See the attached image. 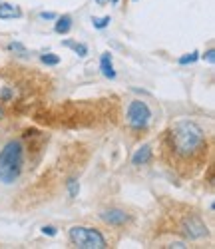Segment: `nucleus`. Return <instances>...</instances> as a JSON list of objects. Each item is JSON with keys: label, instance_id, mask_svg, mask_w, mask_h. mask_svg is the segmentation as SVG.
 I'll return each instance as SVG.
<instances>
[{"label": "nucleus", "instance_id": "f3484780", "mask_svg": "<svg viewBox=\"0 0 215 249\" xmlns=\"http://www.w3.org/2000/svg\"><path fill=\"white\" fill-rule=\"evenodd\" d=\"M42 233H44V235H50V237H54V235L58 233V230H56L54 225H44V227H42Z\"/></svg>", "mask_w": 215, "mask_h": 249}, {"label": "nucleus", "instance_id": "9b49d317", "mask_svg": "<svg viewBox=\"0 0 215 249\" xmlns=\"http://www.w3.org/2000/svg\"><path fill=\"white\" fill-rule=\"evenodd\" d=\"M64 46H66V48H72L80 58H84L86 54H88V46L82 44V42H74V40H64Z\"/></svg>", "mask_w": 215, "mask_h": 249}, {"label": "nucleus", "instance_id": "4be33fe9", "mask_svg": "<svg viewBox=\"0 0 215 249\" xmlns=\"http://www.w3.org/2000/svg\"><path fill=\"white\" fill-rule=\"evenodd\" d=\"M0 118H2V110H0Z\"/></svg>", "mask_w": 215, "mask_h": 249}, {"label": "nucleus", "instance_id": "5701e85b", "mask_svg": "<svg viewBox=\"0 0 215 249\" xmlns=\"http://www.w3.org/2000/svg\"><path fill=\"white\" fill-rule=\"evenodd\" d=\"M134 2H138V0H134Z\"/></svg>", "mask_w": 215, "mask_h": 249}, {"label": "nucleus", "instance_id": "f8f14e48", "mask_svg": "<svg viewBox=\"0 0 215 249\" xmlns=\"http://www.w3.org/2000/svg\"><path fill=\"white\" fill-rule=\"evenodd\" d=\"M40 62H42V64H46V66H58L60 64V56L48 52V54H42L40 56Z\"/></svg>", "mask_w": 215, "mask_h": 249}, {"label": "nucleus", "instance_id": "39448f33", "mask_svg": "<svg viewBox=\"0 0 215 249\" xmlns=\"http://www.w3.org/2000/svg\"><path fill=\"white\" fill-rule=\"evenodd\" d=\"M179 233L183 235V237H187V239H203V237H207V225L201 221V217L197 215V213H185L183 217H181V221H179Z\"/></svg>", "mask_w": 215, "mask_h": 249}, {"label": "nucleus", "instance_id": "dca6fc26", "mask_svg": "<svg viewBox=\"0 0 215 249\" xmlns=\"http://www.w3.org/2000/svg\"><path fill=\"white\" fill-rule=\"evenodd\" d=\"M78 192H80V183L76 179H70L68 181V194H70V197H76Z\"/></svg>", "mask_w": 215, "mask_h": 249}, {"label": "nucleus", "instance_id": "9d476101", "mask_svg": "<svg viewBox=\"0 0 215 249\" xmlns=\"http://www.w3.org/2000/svg\"><path fill=\"white\" fill-rule=\"evenodd\" d=\"M54 30H56V34H68V32L72 30V16H70V14L56 16Z\"/></svg>", "mask_w": 215, "mask_h": 249}, {"label": "nucleus", "instance_id": "423d86ee", "mask_svg": "<svg viewBox=\"0 0 215 249\" xmlns=\"http://www.w3.org/2000/svg\"><path fill=\"white\" fill-rule=\"evenodd\" d=\"M102 221L112 225V227H124L130 223V213H125L124 210H118V207H110V210H104L100 213Z\"/></svg>", "mask_w": 215, "mask_h": 249}, {"label": "nucleus", "instance_id": "7ed1b4c3", "mask_svg": "<svg viewBox=\"0 0 215 249\" xmlns=\"http://www.w3.org/2000/svg\"><path fill=\"white\" fill-rule=\"evenodd\" d=\"M68 237H70L72 245H76L80 249H106L108 247L106 237L98 230H94V227L74 225V227H70Z\"/></svg>", "mask_w": 215, "mask_h": 249}, {"label": "nucleus", "instance_id": "6e6552de", "mask_svg": "<svg viewBox=\"0 0 215 249\" xmlns=\"http://www.w3.org/2000/svg\"><path fill=\"white\" fill-rule=\"evenodd\" d=\"M20 16H22V8L18 4L0 2V20H10V18H20Z\"/></svg>", "mask_w": 215, "mask_h": 249}, {"label": "nucleus", "instance_id": "412c9836", "mask_svg": "<svg viewBox=\"0 0 215 249\" xmlns=\"http://www.w3.org/2000/svg\"><path fill=\"white\" fill-rule=\"evenodd\" d=\"M108 2H110V4H118V2H120V0H108Z\"/></svg>", "mask_w": 215, "mask_h": 249}, {"label": "nucleus", "instance_id": "6ab92c4d", "mask_svg": "<svg viewBox=\"0 0 215 249\" xmlns=\"http://www.w3.org/2000/svg\"><path fill=\"white\" fill-rule=\"evenodd\" d=\"M56 12H40V18L42 20H56Z\"/></svg>", "mask_w": 215, "mask_h": 249}, {"label": "nucleus", "instance_id": "f03ea898", "mask_svg": "<svg viewBox=\"0 0 215 249\" xmlns=\"http://www.w3.org/2000/svg\"><path fill=\"white\" fill-rule=\"evenodd\" d=\"M24 168V146L20 140H10L0 150V181L10 185L14 183Z\"/></svg>", "mask_w": 215, "mask_h": 249}, {"label": "nucleus", "instance_id": "ddd939ff", "mask_svg": "<svg viewBox=\"0 0 215 249\" xmlns=\"http://www.w3.org/2000/svg\"><path fill=\"white\" fill-rule=\"evenodd\" d=\"M197 60H199V52L193 50V52H189V54H183V56L178 60V64H179V66H187V64H193V62H197Z\"/></svg>", "mask_w": 215, "mask_h": 249}, {"label": "nucleus", "instance_id": "20e7f679", "mask_svg": "<svg viewBox=\"0 0 215 249\" xmlns=\"http://www.w3.org/2000/svg\"><path fill=\"white\" fill-rule=\"evenodd\" d=\"M125 118H127V126L132 130L142 132L147 128L149 120H152V110H149V106L143 100H132L130 106H127Z\"/></svg>", "mask_w": 215, "mask_h": 249}, {"label": "nucleus", "instance_id": "f257e3e1", "mask_svg": "<svg viewBox=\"0 0 215 249\" xmlns=\"http://www.w3.org/2000/svg\"><path fill=\"white\" fill-rule=\"evenodd\" d=\"M165 154L178 170L181 168H199L207 154L205 132L191 120H179L165 132Z\"/></svg>", "mask_w": 215, "mask_h": 249}, {"label": "nucleus", "instance_id": "0eeeda50", "mask_svg": "<svg viewBox=\"0 0 215 249\" xmlns=\"http://www.w3.org/2000/svg\"><path fill=\"white\" fill-rule=\"evenodd\" d=\"M152 158H154V150H152V146H142L140 150H136V154L132 156V163L134 165H147L149 161H152Z\"/></svg>", "mask_w": 215, "mask_h": 249}, {"label": "nucleus", "instance_id": "aec40b11", "mask_svg": "<svg viewBox=\"0 0 215 249\" xmlns=\"http://www.w3.org/2000/svg\"><path fill=\"white\" fill-rule=\"evenodd\" d=\"M106 2H108V0H96V4H100V6H102V4H106Z\"/></svg>", "mask_w": 215, "mask_h": 249}, {"label": "nucleus", "instance_id": "2eb2a0df", "mask_svg": "<svg viewBox=\"0 0 215 249\" xmlns=\"http://www.w3.org/2000/svg\"><path fill=\"white\" fill-rule=\"evenodd\" d=\"M8 50H10V52H16L18 56H28L26 46L20 44V42H10V44H8Z\"/></svg>", "mask_w": 215, "mask_h": 249}, {"label": "nucleus", "instance_id": "4468645a", "mask_svg": "<svg viewBox=\"0 0 215 249\" xmlns=\"http://www.w3.org/2000/svg\"><path fill=\"white\" fill-rule=\"evenodd\" d=\"M110 16H102V18H92V24H94V28H98V30H104V28H108L110 26Z\"/></svg>", "mask_w": 215, "mask_h": 249}, {"label": "nucleus", "instance_id": "a211bd4d", "mask_svg": "<svg viewBox=\"0 0 215 249\" xmlns=\"http://www.w3.org/2000/svg\"><path fill=\"white\" fill-rule=\"evenodd\" d=\"M203 60H207L209 64H213V62H215V50H213V48H209V50L203 54Z\"/></svg>", "mask_w": 215, "mask_h": 249}, {"label": "nucleus", "instance_id": "1a4fd4ad", "mask_svg": "<svg viewBox=\"0 0 215 249\" xmlns=\"http://www.w3.org/2000/svg\"><path fill=\"white\" fill-rule=\"evenodd\" d=\"M100 70L106 78L114 80L116 78V70H114V62H112V54L110 52H104L102 58H100Z\"/></svg>", "mask_w": 215, "mask_h": 249}]
</instances>
